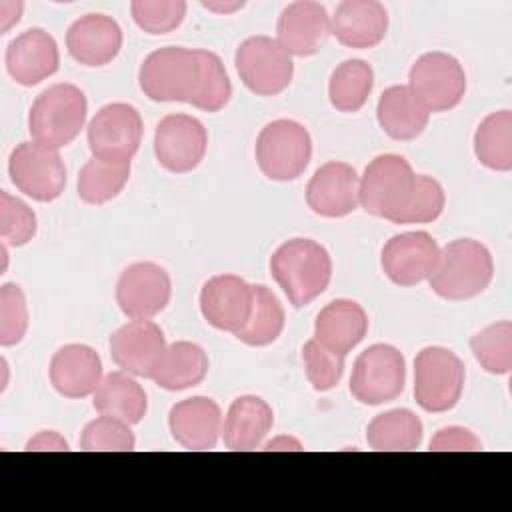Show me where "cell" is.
<instances>
[{
	"label": "cell",
	"mask_w": 512,
	"mask_h": 512,
	"mask_svg": "<svg viewBox=\"0 0 512 512\" xmlns=\"http://www.w3.org/2000/svg\"><path fill=\"white\" fill-rule=\"evenodd\" d=\"M168 428L182 448L212 450L222 434V410L208 396H192L170 408Z\"/></svg>",
	"instance_id": "44dd1931"
},
{
	"label": "cell",
	"mask_w": 512,
	"mask_h": 512,
	"mask_svg": "<svg viewBox=\"0 0 512 512\" xmlns=\"http://www.w3.org/2000/svg\"><path fill=\"white\" fill-rule=\"evenodd\" d=\"M184 0H132L130 12L140 30L146 34H168L176 30L186 16Z\"/></svg>",
	"instance_id": "f35d334b"
},
{
	"label": "cell",
	"mask_w": 512,
	"mask_h": 512,
	"mask_svg": "<svg viewBox=\"0 0 512 512\" xmlns=\"http://www.w3.org/2000/svg\"><path fill=\"white\" fill-rule=\"evenodd\" d=\"M28 452H38V450H70L68 442L64 440V436H60L56 430H42L38 432L36 436H32L28 442H26V448Z\"/></svg>",
	"instance_id": "ee69618b"
},
{
	"label": "cell",
	"mask_w": 512,
	"mask_h": 512,
	"mask_svg": "<svg viewBox=\"0 0 512 512\" xmlns=\"http://www.w3.org/2000/svg\"><path fill=\"white\" fill-rule=\"evenodd\" d=\"M208 132L190 114H168L156 124L154 154L168 172H192L206 156Z\"/></svg>",
	"instance_id": "4fadbf2b"
},
{
	"label": "cell",
	"mask_w": 512,
	"mask_h": 512,
	"mask_svg": "<svg viewBox=\"0 0 512 512\" xmlns=\"http://www.w3.org/2000/svg\"><path fill=\"white\" fill-rule=\"evenodd\" d=\"M422 420L408 408H394L378 414L366 428V442L380 452H410L422 442Z\"/></svg>",
	"instance_id": "f546056e"
},
{
	"label": "cell",
	"mask_w": 512,
	"mask_h": 512,
	"mask_svg": "<svg viewBox=\"0 0 512 512\" xmlns=\"http://www.w3.org/2000/svg\"><path fill=\"white\" fill-rule=\"evenodd\" d=\"M274 426V412L266 400L254 394L238 396L222 422V440L228 450L248 452L262 446Z\"/></svg>",
	"instance_id": "484cf974"
},
{
	"label": "cell",
	"mask_w": 512,
	"mask_h": 512,
	"mask_svg": "<svg viewBox=\"0 0 512 512\" xmlns=\"http://www.w3.org/2000/svg\"><path fill=\"white\" fill-rule=\"evenodd\" d=\"M414 176L410 162L400 154L372 158L358 180L360 206L372 216L394 222L408 202Z\"/></svg>",
	"instance_id": "52a82bcc"
},
{
	"label": "cell",
	"mask_w": 512,
	"mask_h": 512,
	"mask_svg": "<svg viewBox=\"0 0 512 512\" xmlns=\"http://www.w3.org/2000/svg\"><path fill=\"white\" fill-rule=\"evenodd\" d=\"M306 378L316 392H326L340 384L344 374V356L324 348L318 340H308L302 348Z\"/></svg>",
	"instance_id": "60d3db41"
},
{
	"label": "cell",
	"mask_w": 512,
	"mask_h": 512,
	"mask_svg": "<svg viewBox=\"0 0 512 512\" xmlns=\"http://www.w3.org/2000/svg\"><path fill=\"white\" fill-rule=\"evenodd\" d=\"M130 180V162L90 158L78 174V196L86 204L100 206L116 198Z\"/></svg>",
	"instance_id": "836d02e7"
},
{
	"label": "cell",
	"mask_w": 512,
	"mask_h": 512,
	"mask_svg": "<svg viewBox=\"0 0 512 512\" xmlns=\"http://www.w3.org/2000/svg\"><path fill=\"white\" fill-rule=\"evenodd\" d=\"M284 322L286 314L276 294L264 284H254L250 318L234 336L248 346H268L282 334Z\"/></svg>",
	"instance_id": "d6a6232c"
},
{
	"label": "cell",
	"mask_w": 512,
	"mask_h": 512,
	"mask_svg": "<svg viewBox=\"0 0 512 512\" xmlns=\"http://www.w3.org/2000/svg\"><path fill=\"white\" fill-rule=\"evenodd\" d=\"M36 214L20 198L0 192V238L10 246H24L36 236Z\"/></svg>",
	"instance_id": "ab89813d"
},
{
	"label": "cell",
	"mask_w": 512,
	"mask_h": 512,
	"mask_svg": "<svg viewBox=\"0 0 512 512\" xmlns=\"http://www.w3.org/2000/svg\"><path fill=\"white\" fill-rule=\"evenodd\" d=\"M494 276V260L490 250L472 238L448 242L428 276L430 288L444 300L460 302L484 292Z\"/></svg>",
	"instance_id": "7a4b0ae2"
},
{
	"label": "cell",
	"mask_w": 512,
	"mask_h": 512,
	"mask_svg": "<svg viewBox=\"0 0 512 512\" xmlns=\"http://www.w3.org/2000/svg\"><path fill=\"white\" fill-rule=\"evenodd\" d=\"M68 54L84 66H106L122 48V28L106 14H84L66 32Z\"/></svg>",
	"instance_id": "7402d4cb"
},
{
	"label": "cell",
	"mask_w": 512,
	"mask_h": 512,
	"mask_svg": "<svg viewBox=\"0 0 512 512\" xmlns=\"http://www.w3.org/2000/svg\"><path fill=\"white\" fill-rule=\"evenodd\" d=\"M52 388L64 398H86L102 382V360L86 344H66L58 348L48 368Z\"/></svg>",
	"instance_id": "603a6c76"
},
{
	"label": "cell",
	"mask_w": 512,
	"mask_h": 512,
	"mask_svg": "<svg viewBox=\"0 0 512 512\" xmlns=\"http://www.w3.org/2000/svg\"><path fill=\"white\" fill-rule=\"evenodd\" d=\"M388 32V12L376 0H344L330 18V34L348 48H374Z\"/></svg>",
	"instance_id": "cb8c5ba5"
},
{
	"label": "cell",
	"mask_w": 512,
	"mask_h": 512,
	"mask_svg": "<svg viewBox=\"0 0 512 512\" xmlns=\"http://www.w3.org/2000/svg\"><path fill=\"white\" fill-rule=\"evenodd\" d=\"M358 174L340 160H330L316 168L306 186L308 208L324 218H342L354 212L358 200Z\"/></svg>",
	"instance_id": "ac0fdd59"
},
{
	"label": "cell",
	"mask_w": 512,
	"mask_h": 512,
	"mask_svg": "<svg viewBox=\"0 0 512 512\" xmlns=\"http://www.w3.org/2000/svg\"><path fill=\"white\" fill-rule=\"evenodd\" d=\"M208 374V356L194 342H172L168 344L160 366L156 368L154 380L160 388L176 392L198 386Z\"/></svg>",
	"instance_id": "f1b7e54d"
},
{
	"label": "cell",
	"mask_w": 512,
	"mask_h": 512,
	"mask_svg": "<svg viewBox=\"0 0 512 512\" xmlns=\"http://www.w3.org/2000/svg\"><path fill=\"white\" fill-rule=\"evenodd\" d=\"M198 58H200V80L190 104L204 112H218L232 98V84H230L228 72L220 56L210 50H198Z\"/></svg>",
	"instance_id": "d590c367"
},
{
	"label": "cell",
	"mask_w": 512,
	"mask_h": 512,
	"mask_svg": "<svg viewBox=\"0 0 512 512\" xmlns=\"http://www.w3.org/2000/svg\"><path fill=\"white\" fill-rule=\"evenodd\" d=\"M330 34V16L320 2H290L278 16L276 40L290 56L316 54Z\"/></svg>",
	"instance_id": "d6986e66"
},
{
	"label": "cell",
	"mask_w": 512,
	"mask_h": 512,
	"mask_svg": "<svg viewBox=\"0 0 512 512\" xmlns=\"http://www.w3.org/2000/svg\"><path fill=\"white\" fill-rule=\"evenodd\" d=\"M134 446L136 438L130 424L106 414L88 422L80 436V448L86 452H130Z\"/></svg>",
	"instance_id": "74e56055"
},
{
	"label": "cell",
	"mask_w": 512,
	"mask_h": 512,
	"mask_svg": "<svg viewBox=\"0 0 512 512\" xmlns=\"http://www.w3.org/2000/svg\"><path fill=\"white\" fill-rule=\"evenodd\" d=\"M92 396V406L98 414L120 418L130 426L142 422L148 412L144 388L124 370L106 374Z\"/></svg>",
	"instance_id": "83f0119b"
},
{
	"label": "cell",
	"mask_w": 512,
	"mask_h": 512,
	"mask_svg": "<svg viewBox=\"0 0 512 512\" xmlns=\"http://www.w3.org/2000/svg\"><path fill=\"white\" fill-rule=\"evenodd\" d=\"M60 66L58 44L42 28H30L6 48V70L16 84L36 86L56 74Z\"/></svg>",
	"instance_id": "ffe728a7"
},
{
	"label": "cell",
	"mask_w": 512,
	"mask_h": 512,
	"mask_svg": "<svg viewBox=\"0 0 512 512\" xmlns=\"http://www.w3.org/2000/svg\"><path fill=\"white\" fill-rule=\"evenodd\" d=\"M200 80L198 50L164 46L150 52L138 70V84L144 96L154 102H188Z\"/></svg>",
	"instance_id": "277c9868"
},
{
	"label": "cell",
	"mask_w": 512,
	"mask_h": 512,
	"mask_svg": "<svg viewBox=\"0 0 512 512\" xmlns=\"http://www.w3.org/2000/svg\"><path fill=\"white\" fill-rule=\"evenodd\" d=\"M22 10H24V4L20 0H16V2L2 0L0 2V32L2 34H6L14 24H18Z\"/></svg>",
	"instance_id": "f6af8a7d"
},
{
	"label": "cell",
	"mask_w": 512,
	"mask_h": 512,
	"mask_svg": "<svg viewBox=\"0 0 512 512\" xmlns=\"http://www.w3.org/2000/svg\"><path fill=\"white\" fill-rule=\"evenodd\" d=\"M476 362L490 374L502 376L512 368V322L500 320L470 338Z\"/></svg>",
	"instance_id": "e575fe53"
},
{
	"label": "cell",
	"mask_w": 512,
	"mask_h": 512,
	"mask_svg": "<svg viewBox=\"0 0 512 512\" xmlns=\"http://www.w3.org/2000/svg\"><path fill=\"white\" fill-rule=\"evenodd\" d=\"M406 360L390 344H372L354 362L350 392L360 404L378 406L396 400L404 392Z\"/></svg>",
	"instance_id": "ba28073f"
},
{
	"label": "cell",
	"mask_w": 512,
	"mask_h": 512,
	"mask_svg": "<svg viewBox=\"0 0 512 512\" xmlns=\"http://www.w3.org/2000/svg\"><path fill=\"white\" fill-rule=\"evenodd\" d=\"M430 450L432 452H476L482 450V442L474 432L462 426H448L440 428L434 438L430 440Z\"/></svg>",
	"instance_id": "7bdbcfd3"
},
{
	"label": "cell",
	"mask_w": 512,
	"mask_h": 512,
	"mask_svg": "<svg viewBox=\"0 0 512 512\" xmlns=\"http://www.w3.org/2000/svg\"><path fill=\"white\" fill-rule=\"evenodd\" d=\"M166 348L162 328L150 318H132L110 336V356L114 364L132 376L152 378Z\"/></svg>",
	"instance_id": "5bb4252c"
},
{
	"label": "cell",
	"mask_w": 512,
	"mask_h": 512,
	"mask_svg": "<svg viewBox=\"0 0 512 512\" xmlns=\"http://www.w3.org/2000/svg\"><path fill=\"white\" fill-rule=\"evenodd\" d=\"M172 296L170 274L156 262H134L118 278L116 302L128 318L160 314Z\"/></svg>",
	"instance_id": "9a60e30c"
},
{
	"label": "cell",
	"mask_w": 512,
	"mask_h": 512,
	"mask_svg": "<svg viewBox=\"0 0 512 512\" xmlns=\"http://www.w3.org/2000/svg\"><path fill=\"white\" fill-rule=\"evenodd\" d=\"M234 64L242 84L256 96H276L284 92L294 76L292 56L276 38L264 34L246 38L236 48Z\"/></svg>",
	"instance_id": "9c48e42d"
},
{
	"label": "cell",
	"mask_w": 512,
	"mask_h": 512,
	"mask_svg": "<svg viewBox=\"0 0 512 512\" xmlns=\"http://www.w3.org/2000/svg\"><path fill=\"white\" fill-rule=\"evenodd\" d=\"M12 184L36 202L56 200L66 186V166L58 150L38 142H20L8 158Z\"/></svg>",
	"instance_id": "7c38bea8"
},
{
	"label": "cell",
	"mask_w": 512,
	"mask_h": 512,
	"mask_svg": "<svg viewBox=\"0 0 512 512\" xmlns=\"http://www.w3.org/2000/svg\"><path fill=\"white\" fill-rule=\"evenodd\" d=\"M86 112L88 100L78 86L70 82L48 86L30 106L28 132L32 142L52 150L68 146L84 128Z\"/></svg>",
	"instance_id": "3957f363"
},
{
	"label": "cell",
	"mask_w": 512,
	"mask_h": 512,
	"mask_svg": "<svg viewBox=\"0 0 512 512\" xmlns=\"http://www.w3.org/2000/svg\"><path fill=\"white\" fill-rule=\"evenodd\" d=\"M474 154L478 162L496 172L512 170V112L488 114L474 132Z\"/></svg>",
	"instance_id": "1f68e13d"
},
{
	"label": "cell",
	"mask_w": 512,
	"mask_h": 512,
	"mask_svg": "<svg viewBox=\"0 0 512 512\" xmlns=\"http://www.w3.org/2000/svg\"><path fill=\"white\" fill-rule=\"evenodd\" d=\"M368 332L366 310L346 298L328 302L314 320V340L330 352L344 356L356 348Z\"/></svg>",
	"instance_id": "d4e9b609"
},
{
	"label": "cell",
	"mask_w": 512,
	"mask_h": 512,
	"mask_svg": "<svg viewBox=\"0 0 512 512\" xmlns=\"http://www.w3.org/2000/svg\"><path fill=\"white\" fill-rule=\"evenodd\" d=\"M440 248L424 230L396 234L382 246L380 264L384 274L398 286H416L432 274Z\"/></svg>",
	"instance_id": "2e32d148"
},
{
	"label": "cell",
	"mask_w": 512,
	"mask_h": 512,
	"mask_svg": "<svg viewBox=\"0 0 512 512\" xmlns=\"http://www.w3.org/2000/svg\"><path fill=\"white\" fill-rule=\"evenodd\" d=\"M28 330V304L24 290L6 282L0 288V344L16 346Z\"/></svg>",
	"instance_id": "b9f144b4"
},
{
	"label": "cell",
	"mask_w": 512,
	"mask_h": 512,
	"mask_svg": "<svg viewBox=\"0 0 512 512\" xmlns=\"http://www.w3.org/2000/svg\"><path fill=\"white\" fill-rule=\"evenodd\" d=\"M142 116L126 102L102 106L86 128L88 148L94 158L110 162H130L142 142Z\"/></svg>",
	"instance_id": "8fae6325"
},
{
	"label": "cell",
	"mask_w": 512,
	"mask_h": 512,
	"mask_svg": "<svg viewBox=\"0 0 512 512\" xmlns=\"http://www.w3.org/2000/svg\"><path fill=\"white\" fill-rule=\"evenodd\" d=\"M254 154L256 164L266 178L276 182L296 180L310 164L312 138L296 120H272L260 130Z\"/></svg>",
	"instance_id": "5b68a950"
},
{
	"label": "cell",
	"mask_w": 512,
	"mask_h": 512,
	"mask_svg": "<svg viewBox=\"0 0 512 512\" xmlns=\"http://www.w3.org/2000/svg\"><path fill=\"white\" fill-rule=\"evenodd\" d=\"M270 274L294 308L308 306L330 284L332 258L310 238H290L270 256Z\"/></svg>",
	"instance_id": "6da1fadb"
},
{
	"label": "cell",
	"mask_w": 512,
	"mask_h": 512,
	"mask_svg": "<svg viewBox=\"0 0 512 512\" xmlns=\"http://www.w3.org/2000/svg\"><path fill=\"white\" fill-rule=\"evenodd\" d=\"M446 194L442 184L426 174L414 176V186L406 206L394 218V224H426L440 218L444 212Z\"/></svg>",
	"instance_id": "8d00e7d4"
},
{
	"label": "cell",
	"mask_w": 512,
	"mask_h": 512,
	"mask_svg": "<svg viewBox=\"0 0 512 512\" xmlns=\"http://www.w3.org/2000/svg\"><path fill=\"white\" fill-rule=\"evenodd\" d=\"M374 88V70L366 60L340 62L328 80V98L338 112H358Z\"/></svg>",
	"instance_id": "4dcf8cb0"
},
{
	"label": "cell",
	"mask_w": 512,
	"mask_h": 512,
	"mask_svg": "<svg viewBox=\"0 0 512 512\" xmlns=\"http://www.w3.org/2000/svg\"><path fill=\"white\" fill-rule=\"evenodd\" d=\"M376 118L380 128L392 140H414L428 126L430 112L410 92L408 86L396 84L386 88L376 106Z\"/></svg>",
	"instance_id": "4316f807"
},
{
	"label": "cell",
	"mask_w": 512,
	"mask_h": 512,
	"mask_svg": "<svg viewBox=\"0 0 512 512\" xmlns=\"http://www.w3.org/2000/svg\"><path fill=\"white\" fill-rule=\"evenodd\" d=\"M198 302L210 326L236 334L250 318L252 286L236 274H218L204 282Z\"/></svg>",
	"instance_id": "e0dca14e"
},
{
	"label": "cell",
	"mask_w": 512,
	"mask_h": 512,
	"mask_svg": "<svg viewBox=\"0 0 512 512\" xmlns=\"http://www.w3.org/2000/svg\"><path fill=\"white\" fill-rule=\"evenodd\" d=\"M408 88L428 112H448L464 98L466 72L452 54L426 52L412 64Z\"/></svg>",
	"instance_id": "30bf717a"
},
{
	"label": "cell",
	"mask_w": 512,
	"mask_h": 512,
	"mask_svg": "<svg viewBox=\"0 0 512 512\" xmlns=\"http://www.w3.org/2000/svg\"><path fill=\"white\" fill-rule=\"evenodd\" d=\"M262 450H302V444L292 436H278L266 442Z\"/></svg>",
	"instance_id": "bcb514c9"
},
{
	"label": "cell",
	"mask_w": 512,
	"mask_h": 512,
	"mask_svg": "<svg viewBox=\"0 0 512 512\" xmlns=\"http://www.w3.org/2000/svg\"><path fill=\"white\" fill-rule=\"evenodd\" d=\"M466 370L460 356L444 346H426L414 358V398L426 412L452 410L464 390Z\"/></svg>",
	"instance_id": "8992f818"
},
{
	"label": "cell",
	"mask_w": 512,
	"mask_h": 512,
	"mask_svg": "<svg viewBox=\"0 0 512 512\" xmlns=\"http://www.w3.org/2000/svg\"><path fill=\"white\" fill-rule=\"evenodd\" d=\"M202 6L212 10V12H218V14H232L240 8H244V2L242 0H234V2H206V0H202Z\"/></svg>",
	"instance_id": "7dc6e473"
}]
</instances>
